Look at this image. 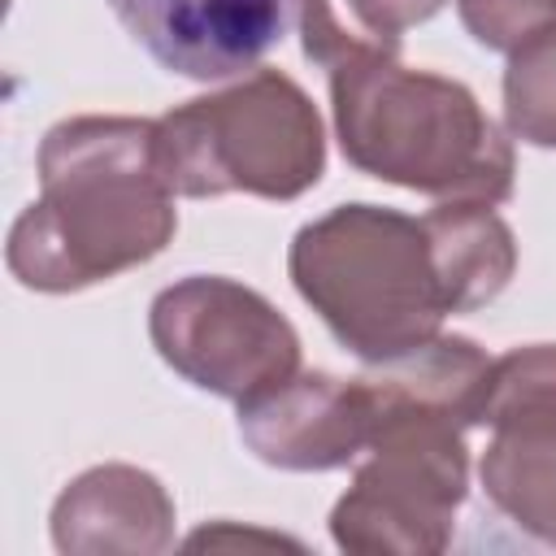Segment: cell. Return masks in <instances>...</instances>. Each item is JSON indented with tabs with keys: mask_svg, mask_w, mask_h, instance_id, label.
Instances as JSON below:
<instances>
[{
	"mask_svg": "<svg viewBox=\"0 0 556 556\" xmlns=\"http://www.w3.org/2000/svg\"><path fill=\"white\" fill-rule=\"evenodd\" d=\"M39 182L43 195L9 235V269L35 291H78L152 261L178 226L148 117L52 126L39 148Z\"/></svg>",
	"mask_w": 556,
	"mask_h": 556,
	"instance_id": "2",
	"label": "cell"
},
{
	"mask_svg": "<svg viewBox=\"0 0 556 556\" xmlns=\"http://www.w3.org/2000/svg\"><path fill=\"white\" fill-rule=\"evenodd\" d=\"M291 282L330 334L369 365L439 339L447 313L491 304L517 265L513 230L486 204L408 217L339 204L291 243Z\"/></svg>",
	"mask_w": 556,
	"mask_h": 556,
	"instance_id": "1",
	"label": "cell"
},
{
	"mask_svg": "<svg viewBox=\"0 0 556 556\" xmlns=\"http://www.w3.org/2000/svg\"><path fill=\"white\" fill-rule=\"evenodd\" d=\"M439 9L443 0H300L304 56L326 70L348 56H395L400 35Z\"/></svg>",
	"mask_w": 556,
	"mask_h": 556,
	"instance_id": "10",
	"label": "cell"
},
{
	"mask_svg": "<svg viewBox=\"0 0 556 556\" xmlns=\"http://www.w3.org/2000/svg\"><path fill=\"white\" fill-rule=\"evenodd\" d=\"M460 22L482 48L513 52L530 35L556 22V0H456Z\"/></svg>",
	"mask_w": 556,
	"mask_h": 556,
	"instance_id": "12",
	"label": "cell"
},
{
	"mask_svg": "<svg viewBox=\"0 0 556 556\" xmlns=\"http://www.w3.org/2000/svg\"><path fill=\"white\" fill-rule=\"evenodd\" d=\"M152 343L187 382L248 404L300 369L291 321L252 287L230 278H182L152 300Z\"/></svg>",
	"mask_w": 556,
	"mask_h": 556,
	"instance_id": "5",
	"label": "cell"
},
{
	"mask_svg": "<svg viewBox=\"0 0 556 556\" xmlns=\"http://www.w3.org/2000/svg\"><path fill=\"white\" fill-rule=\"evenodd\" d=\"M321 117L278 70H256L248 83L156 122V169L174 195L248 191L295 200L321 178Z\"/></svg>",
	"mask_w": 556,
	"mask_h": 556,
	"instance_id": "4",
	"label": "cell"
},
{
	"mask_svg": "<svg viewBox=\"0 0 556 556\" xmlns=\"http://www.w3.org/2000/svg\"><path fill=\"white\" fill-rule=\"evenodd\" d=\"M473 426L495 430L482 452L491 504L526 534L556 543V348L530 343L491 361Z\"/></svg>",
	"mask_w": 556,
	"mask_h": 556,
	"instance_id": "6",
	"label": "cell"
},
{
	"mask_svg": "<svg viewBox=\"0 0 556 556\" xmlns=\"http://www.w3.org/2000/svg\"><path fill=\"white\" fill-rule=\"evenodd\" d=\"M243 443L278 469H339L369 447L374 391L365 378L295 374L282 387L239 404Z\"/></svg>",
	"mask_w": 556,
	"mask_h": 556,
	"instance_id": "8",
	"label": "cell"
},
{
	"mask_svg": "<svg viewBox=\"0 0 556 556\" xmlns=\"http://www.w3.org/2000/svg\"><path fill=\"white\" fill-rule=\"evenodd\" d=\"M130 39L169 74L222 83L256 70L295 0H109Z\"/></svg>",
	"mask_w": 556,
	"mask_h": 556,
	"instance_id": "7",
	"label": "cell"
},
{
	"mask_svg": "<svg viewBox=\"0 0 556 556\" xmlns=\"http://www.w3.org/2000/svg\"><path fill=\"white\" fill-rule=\"evenodd\" d=\"M504 117L517 139L556 148V22L508 52Z\"/></svg>",
	"mask_w": 556,
	"mask_h": 556,
	"instance_id": "11",
	"label": "cell"
},
{
	"mask_svg": "<svg viewBox=\"0 0 556 556\" xmlns=\"http://www.w3.org/2000/svg\"><path fill=\"white\" fill-rule=\"evenodd\" d=\"M330 100L343 156L369 178L447 204L495 208L513 195V148L465 83L348 56L330 65Z\"/></svg>",
	"mask_w": 556,
	"mask_h": 556,
	"instance_id": "3",
	"label": "cell"
},
{
	"mask_svg": "<svg viewBox=\"0 0 556 556\" xmlns=\"http://www.w3.org/2000/svg\"><path fill=\"white\" fill-rule=\"evenodd\" d=\"M174 504L152 473L130 465H104L83 473L52 508V539L61 552L96 547H165L169 543Z\"/></svg>",
	"mask_w": 556,
	"mask_h": 556,
	"instance_id": "9",
	"label": "cell"
}]
</instances>
